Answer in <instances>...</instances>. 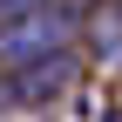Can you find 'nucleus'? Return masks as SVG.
I'll return each instance as SVG.
<instances>
[{
	"label": "nucleus",
	"mask_w": 122,
	"mask_h": 122,
	"mask_svg": "<svg viewBox=\"0 0 122 122\" xmlns=\"http://www.w3.org/2000/svg\"><path fill=\"white\" fill-rule=\"evenodd\" d=\"M81 27H88V54L102 68H122V0H102Z\"/></svg>",
	"instance_id": "obj_3"
},
{
	"label": "nucleus",
	"mask_w": 122,
	"mask_h": 122,
	"mask_svg": "<svg viewBox=\"0 0 122 122\" xmlns=\"http://www.w3.org/2000/svg\"><path fill=\"white\" fill-rule=\"evenodd\" d=\"M20 7H41V0H0V14H20Z\"/></svg>",
	"instance_id": "obj_4"
},
{
	"label": "nucleus",
	"mask_w": 122,
	"mask_h": 122,
	"mask_svg": "<svg viewBox=\"0 0 122 122\" xmlns=\"http://www.w3.org/2000/svg\"><path fill=\"white\" fill-rule=\"evenodd\" d=\"M75 34V14L61 0H41V7H20V14H0V68L14 61H34L48 48H68Z\"/></svg>",
	"instance_id": "obj_2"
},
{
	"label": "nucleus",
	"mask_w": 122,
	"mask_h": 122,
	"mask_svg": "<svg viewBox=\"0 0 122 122\" xmlns=\"http://www.w3.org/2000/svg\"><path fill=\"white\" fill-rule=\"evenodd\" d=\"M75 81H81V54L75 48H48L34 61H14L0 95H7V109H54V102L75 95Z\"/></svg>",
	"instance_id": "obj_1"
}]
</instances>
